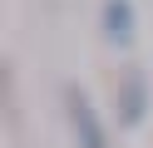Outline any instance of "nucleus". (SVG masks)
<instances>
[{
    "label": "nucleus",
    "mask_w": 153,
    "mask_h": 148,
    "mask_svg": "<svg viewBox=\"0 0 153 148\" xmlns=\"http://www.w3.org/2000/svg\"><path fill=\"white\" fill-rule=\"evenodd\" d=\"M143 99H148V89H143V79H128V89H123V123H138L143 118Z\"/></svg>",
    "instance_id": "obj_3"
},
{
    "label": "nucleus",
    "mask_w": 153,
    "mask_h": 148,
    "mask_svg": "<svg viewBox=\"0 0 153 148\" xmlns=\"http://www.w3.org/2000/svg\"><path fill=\"white\" fill-rule=\"evenodd\" d=\"M64 109H69V128H74V143H79V148H109L99 114H94V104L79 94V89H69V94H64Z\"/></svg>",
    "instance_id": "obj_1"
},
{
    "label": "nucleus",
    "mask_w": 153,
    "mask_h": 148,
    "mask_svg": "<svg viewBox=\"0 0 153 148\" xmlns=\"http://www.w3.org/2000/svg\"><path fill=\"white\" fill-rule=\"evenodd\" d=\"M104 35L119 45L133 39V0H104Z\"/></svg>",
    "instance_id": "obj_2"
}]
</instances>
